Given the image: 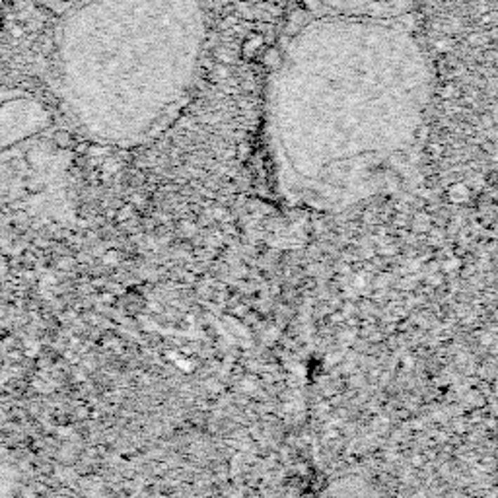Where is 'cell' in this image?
<instances>
[{"mask_svg": "<svg viewBox=\"0 0 498 498\" xmlns=\"http://www.w3.org/2000/svg\"><path fill=\"white\" fill-rule=\"evenodd\" d=\"M432 70L401 20L317 16L288 37L265 88V146L290 207L341 212L409 185Z\"/></svg>", "mask_w": 498, "mask_h": 498, "instance_id": "cell-1", "label": "cell"}, {"mask_svg": "<svg viewBox=\"0 0 498 498\" xmlns=\"http://www.w3.org/2000/svg\"><path fill=\"white\" fill-rule=\"evenodd\" d=\"M204 37L201 0H77L53 30L51 105L90 140L143 143L187 102Z\"/></svg>", "mask_w": 498, "mask_h": 498, "instance_id": "cell-2", "label": "cell"}, {"mask_svg": "<svg viewBox=\"0 0 498 498\" xmlns=\"http://www.w3.org/2000/svg\"><path fill=\"white\" fill-rule=\"evenodd\" d=\"M57 111L34 92L0 84V204L32 191V154L53 140Z\"/></svg>", "mask_w": 498, "mask_h": 498, "instance_id": "cell-3", "label": "cell"}, {"mask_svg": "<svg viewBox=\"0 0 498 498\" xmlns=\"http://www.w3.org/2000/svg\"><path fill=\"white\" fill-rule=\"evenodd\" d=\"M320 16L401 20L413 8V0H315Z\"/></svg>", "mask_w": 498, "mask_h": 498, "instance_id": "cell-4", "label": "cell"}, {"mask_svg": "<svg viewBox=\"0 0 498 498\" xmlns=\"http://www.w3.org/2000/svg\"><path fill=\"white\" fill-rule=\"evenodd\" d=\"M18 485H20V471L8 454L0 447V494L16 492Z\"/></svg>", "mask_w": 498, "mask_h": 498, "instance_id": "cell-5", "label": "cell"}, {"mask_svg": "<svg viewBox=\"0 0 498 498\" xmlns=\"http://www.w3.org/2000/svg\"><path fill=\"white\" fill-rule=\"evenodd\" d=\"M2 315H4V298H2V284H0V323H2Z\"/></svg>", "mask_w": 498, "mask_h": 498, "instance_id": "cell-6", "label": "cell"}, {"mask_svg": "<svg viewBox=\"0 0 498 498\" xmlns=\"http://www.w3.org/2000/svg\"><path fill=\"white\" fill-rule=\"evenodd\" d=\"M49 2H53V4H63V6L67 8L68 4H72V2H77V0H49Z\"/></svg>", "mask_w": 498, "mask_h": 498, "instance_id": "cell-7", "label": "cell"}, {"mask_svg": "<svg viewBox=\"0 0 498 498\" xmlns=\"http://www.w3.org/2000/svg\"><path fill=\"white\" fill-rule=\"evenodd\" d=\"M249 2H275V0H249Z\"/></svg>", "mask_w": 498, "mask_h": 498, "instance_id": "cell-8", "label": "cell"}, {"mask_svg": "<svg viewBox=\"0 0 498 498\" xmlns=\"http://www.w3.org/2000/svg\"><path fill=\"white\" fill-rule=\"evenodd\" d=\"M2 4H4V0H0V10H2Z\"/></svg>", "mask_w": 498, "mask_h": 498, "instance_id": "cell-9", "label": "cell"}]
</instances>
